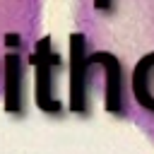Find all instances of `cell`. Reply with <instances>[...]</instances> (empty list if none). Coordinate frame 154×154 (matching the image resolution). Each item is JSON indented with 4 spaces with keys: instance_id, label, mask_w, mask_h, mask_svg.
<instances>
[{
    "instance_id": "3",
    "label": "cell",
    "mask_w": 154,
    "mask_h": 154,
    "mask_svg": "<svg viewBox=\"0 0 154 154\" xmlns=\"http://www.w3.org/2000/svg\"><path fill=\"white\" fill-rule=\"evenodd\" d=\"M24 51H5L2 53V70H5V111L19 116L24 108V67L26 63Z\"/></svg>"
},
{
    "instance_id": "2",
    "label": "cell",
    "mask_w": 154,
    "mask_h": 154,
    "mask_svg": "<svg viewBox=\"0 0 154 154\" xmlns=\"http://www.w3.org/2000/svg\"><path fill=\"white\" fill-rule=\"evenodd\" d=\"M34 67V101L43 113H60V101L53 96V67L60 65V55L53 51L51 36H41L34 43V53L26 55Z\"/></svg>"
},
{
    "instance_id": "1",
    "label": "cell",
    "mask_w": 154,
    "mask_h": 154,
    "mask_svg": "<svg viewBox=\"0 0 154 154\" xmlns=\"http://www.w3.org/2000/svg\"><path fill=\"white\" fill-rule=\"evenodd\" d=\"M79 19L89 48L123 63L125 99L154 125V0H79Z\"/></svg>"
}]
</instances>
